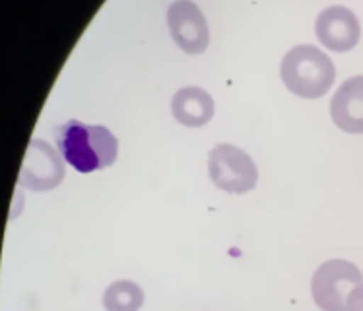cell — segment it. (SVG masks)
Here are the masks:
<instances>
[{"label": "cell", "instance_id": "obj_10", "mask_svg": "<svg viewBox=\"0 0 363 311\" xmlns=\"http://www.w3.org/2000/svg\"><path fill=\"white\" fill-rule=\"evenodd\" d=\"M144 290L133 280H115L104 292L105 311H140Z\"/></svg>", "mask_w": 363, "mask_h": 311}, {"label": "cell", "instance_id": "obj_5", "mask_svg": "<svg viewBox=\"0 0 363 311\" xmlns=\"http://www.w3.org/2000/svg\"><path fill=\"white\" fill-rule=\"evenodd\" d=\"M65 175H67L65 163L62 158L57 154V150L41 138L30 141L20 168L18 185L35 193H45L57 189L62 183Z\"/></svg>", "mask_w": 363, "mask_h": 311}, {"label": "cell", "instance_id": "obj_8", "mask_svg": "<svg viewBox=\"0 0 363 311\" xmlns=\"http://www.w3.org/2000/svg\"><path fill=\"white\" fill-rule=\"evenodd\" d=\"M330 117L344 133L363 134V76L342 82L330 102Z\"/></svg>", "mask_w": 363, "mask_h": 311}, {"label": "cell", "instance_id": "obj_9", "mask_svg": "<svg viewBox=\"0 0 363 311\" xmlns=\"http://www.w3.org/2000/svg\"><path fill=\"white\" fill-rule=\"evenodd\" d=\"M216 105L212 96L206 89L196 88V86H186L175 92L171 99V113L177 123L191 129H199L210 123L214 117Z\"/></svg>", "mask_w": 363, "mask_h": 311}, {"label": "cell", "instance_id": "obj_3", "mask_svg": "<svg viewBox=\"0 0 363 311\" xmlns=\"http://www.w3.org/2000/svg\"><path fill=\"white\" fill-rule=\"evenodd\" d=\"M363 282L357 265L346 259L323 263L311 278V296L320 311H346L352 290Z\"/></svg>", "mask_w": 363, "mask_h": 311}, {"label": "cell", "instance_id": "obj_7", "mask_svg": "<svg viewBox=\"0 0 363 311\" xmlns=\"http://www.w3.org/2000/svg\"><path fill=\"white\" fill-rule=\"evenodd\" d=\"M317 38L326 49L334 53L352 51L362 38L357 16L346 6H328L317 16Z\"/></svg>", "mask_w": 363, "mask_h": 311}, {"label": "cell", "instance_id": "obj_1", "mask_svg": "<svg viewBox=\"0 0 363 311\" xmlns=\"http://www.w3.org/2000/svg\"><path fill=\"white\" fill-rule=\"evenodd\" d=\"M60 156L80 173H94L115 163L119 156L117 136L101 125L68 121L57 131Z\"/></svg>", "mask_w": 363, "mask_h": 311}, {"label": "cell", "instance_id": "obj_4", "mask_svg": "<svg viewBox=\"0 0 363 311\" xmlns=\"http://www.w3.org/2000/svg\"><path fill=\"white\" fill-rule=\"evenodd\" d=\"M208 171L214 185L230 195L249 193L259 181L257 163L233 144H218L212 148L208 156Z\"/></svg>", "mask_w": 363, "mask_h": 311}, {"label": "cell", "instance_id": "obj_2", "mask_svg": "<svg viewBox=\"0 0 363 311\" xmlns=\"http://www.w3.org/2000/svg\"><path fill=\"white\" fill-rule=\"evenodd\" d=\"M280 76L291 94L305 99H319L333 88L336 70L326 53L313 45H297L282 59Z\"/></svg>", "mask_w": 363, "mask_h": 311}, {"label": "cell", "instance_id": "obj_6", "mask_svg": "<svg viewBox=\"0 0 363 311\" xmlns=\"http://www.w3.org/2000/svg\"><path fill=\"white\" fill-rule=\"evenodd\" d=\"M171 38L186 55H201L210 45V31L202 10L191 0H177L167 8Z\"/></svg>", "mask_w": 363, "mask_h": 311}, {"label": "cell", "instance_id": "obj_11", "mask_svg": "<svg viewBox=\"0 0 363 311\" xmlns=\"http://www.w3.org/2000/svg\"><path fill=\"white\" fill-rule=\"evenodd\" d=\"M346 311H363V282L357 288L352 290V294L348 296V304H346Z\"/></svg>", "mask_w": 363, "mask_h": 311}]
</instances>
